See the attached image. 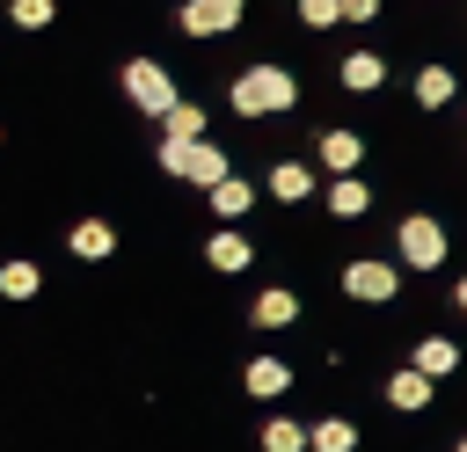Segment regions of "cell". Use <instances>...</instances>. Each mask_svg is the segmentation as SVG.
Returning <instances> with one entry per match:
<instances>
[{"label": "cell", "instance_id": "cell-1", "mask_svg": "<svg viewBox=\"0 0 467 452\" xmlns=\"http://www.w3.org/2000/svg\"><path fill=\"white\" fill-rule=\"evenodd\" d=\"M299 73L292 66H277V58H255V66H241L234 80H226V109L234 117H248V124H263V117H292L299 109Z\"/></svg>", "mask_w": 467, "mask_h": 452}, {"label": "cell", "instance_id": "cell-2", "mask_svg": "<svg viewBox=\"0 0 467 452\" xmlns=\"http://www.w3.org/2000/svg\"><path fill=\"white\" fill-rule=\"evenodd\" d=\"M153 160H161V175H175V182H190V190H219V182L234 175V153H226L219 139H197V146L161 139V146H153Z\"/></svg>", "mask_w": 467, "mask_h": 452}, {"label": "cell", "instance_id": "cell-3", "mask_svg": "<svg viewBox=\"0 0 467 452\" xmlns=\"http://www.w3.org/2000/svg\"><path fill=\"white\" fill-rule=\"evenodd\" d=\"M394 255H401V270H409V277L445 270V255H452L445 219H438V211H401V226H394Z\"/></svg>", "mask_w": 467, "mask_h": 452}, {"label": "cell", "instance_id": "cell-4", "mask_svg": "<svg viewBox=\"0 0 467 452\" xmlns=\"http://www.w3.org/2000/svg\"><path fill=\"white\" fill-rule=\"evenodd\" d=\"M117 95H124L139 117H153V124L182 102V87H175V73H168L161 58H124V66H117Z\"/></svg>", "mask_w": 467, "mask_h": 452}, {"label": "cell", "instance_id": "cell-5", "mask_svg": "<svg viewBox=\"0 0 467 452\" xmlns=\"http://www.w3.org/2000/svg\"><path fill=\"white\" fill-rule=\"evenodd\" d=\"M336 284H343V299H358V306H394V299H401V255H350V262L336 270Z\"/></svg>", "mask_w": 467, "mask_h": 452}, {"label": "cell", "instance_id": "cell-6", "mask_svg": "<svg viewBox=\"0 0 467 452\" xmlns=\"http://www.w3.org/2000/svg\"><path fill=\"white\" fill-rule=\"evenodd\" d=\"M241 22H248V0H182V7H175V29H182V36H197V44L234 36Z\"/></svg>", "mask_w": 467, "mask_h": 452}, {"label": "cell", "instance_id": "cell-7", "mask_svg": "<svg viewBox=\"0 0 467 452\" xmlns=\"http://www.w3.org/2000/svg\"><path fill=\"white\" fill-rule=\"evenodd\" d=\"M452 95H460V73H452L445 58H431V66H416V73H409V102H416V109H431V117H438V109H452Z\"/></svg>", "mask_w": 467, "mask_h": 452}, {"label": "cell", "instance_id": "cell-8", "mask_svg": "<svg viewBox=\"0 0 467 452\" xmlns=\"http://www.w3.org/2000/svg\"><path fill=\"white\" fill-rule=\"evenodd\" d=\"M336 87H350V95H379L387 87V51H343L336 58Z\"/></svg>", "mask_w": 467, "mask_h": 452}, {"label": "cell", "instance_id": "cell-9", "mask_svg": "<svg viewBox=\"0 0 467 452\" xmlns=\"http://www.w3.org/2000/svg\"><path fill=\"white\" fill-rule=\"evenodd\" d=\"M314 160H321L328 175H358V168H365V131H343V124H328V131L314 139Z\"/></svg>", "mask_w": 467, "mask_h": 452}, {"label": "cell", "instance_id": "cell-10", "mask_svg": "<svg viewBox=\"0 0 467 452\" xmlns=\"http://www.w3.org/2000/svg\"><path fill=\"white\" fill-rule=\"evenodd\" d=\"M66 255H73V262H109V255H117V226L95 219V211L73 219V226H66Z\"/></svg>", "mask_w": 467, "mask_h": 452}, {"label": "cell", "instance_id": "cell-11", "mask_svg": "<svg viewBox=\"0 0 467 452\" xmlns=\"http://www.w3.org/2000/svg\"><path fill=\"white\" fill-rule=\"evenodd\" d=\"M204 262H212V270H219V277H241V270H248V262H255V241H248V233H241V226H219V233H212V241H204Z\"/></svg>", "mask_w": 467, "mask_h": 452}, {"label": "cell", "instance_id": "cell-12", "mask_svg": "<svg viewBox=\"0 0 467 452\" xmlns=\"http://www.w3.org/2000/svg\"><path fill=\"white\" fill-rule=\"evenodd\" d=\"M306 306H299V292L292 284H270V292H255V306H248V321L263 328V335H277V328H292Z\"/></svg>", "mask_w": 467, "mask_h": 452}, {"label": "cell", "instance_id": "cell-13", "mask_svg": "<svg viewBox=\"0 0 467 452\" xmlns=\"http://www.w3.org/2000/svg\"><path fill=\"white\" fill-rule=\"evenodd\" d=\"M241 386H248L255 401H285V394H292V365L263 350V357H248V365H241Z\"/></svg>", "mask_w": 467, "mask_h": 452}, {"label": "cell", "instance_id": "cell-14", "mask_svg": "<svg viewBox=\"0 0 467 452\" xmlns=\"http://www.w3.org/2000/svg\"><path fill=\"white\" fill-rule=\"evenodd\" d=\"M431 394H438V379H431V372H416V365L387 372V408H401V416H423V408H431Z\"/></svg>", "mask_w": 467, "mask_h": 452}, {"label": "cell", "instance_id": "cell-15", "mask_svg": "<svg viewBox=\"0 0 467 452\" xmlns=\"http://www.w3.org/2000/svg\"><path fill=\"white\" fill-rule=\"evenodd\" d=\"M263 190H270L277 204H306V197H314V160H270Z\"/></svg>", "mask_w": 467, "mask_h": 452}, {"label": "cell", "instance_id": "cell-16", "mask_svg": "<svg viewBox=\"0 0 467 452\" xmlns=\"http://www.w3.org/2000/svg\"><path fill=\"white\" fill-rule=\"evenodd\" d=\"M204 204H212L219 226H241V219L255 211V182H248V175H226L219 190H204Z\"/></svg>", "mask_w": 467, "mask_h": 452}, {"label": "cell", "instance_id": "cell-17", "mask_svg": "<svg viewBox=\"0 0 467 452\" xmlns=\"http://www.w3.org/2000/svg\"><path fill=\"white\" fill-rule=\"evenodd\" d=\"M321 204H328V219H365V211H372V182H365V175H336V182L321 190Z\"/></svg>", "mask_w": 467, "mask_h": 452}, {"label": "cell", "instance_id": "cell-18", "mask_svg": "<svg viewBox=\"0 0 467 452\" xmlns=\"http://www.w3.org/2000/svg\"><path fill=\"white\" fill-rule=\"evenodd\" d=\"M409 365H416V372H431V379H452V372H460V343H452V335H416Z\"/></svg>", "mask_w": 467, "mask_h": 452}, {"label": "cell", "instance_id": "cell-19", "mask_svg": "<svg viewBox=\"0 0 467 452\" xmlns=\"http://www.w3.org/2000/svg\"><path fill=\"white\" fill-rule=\"evenodd\" d=\"M255 445H263V452H314V423H292V416H270V423L255 430Z\"/></svg>", "mask_w": 467, "mask_h": 452}, {"label": "cell", "instance_id": "cell-20", "mask_svg": "<svg viewBox=\"0 0 467 452\" xmlns=\"http://www.w3.org/2000/svg\"><path fill=\"white\" fill-rule=\"evenodd\" d=\"M36 292H44V270H36L29 255H7V262H0V299L22 306V299H36Z\"/></svg>", "mask_w": 467, "mask_h": 452}, {"label": "cell", "instance_id": "cell-21", "mask_svg": "<svg viewBox=\"0 0 467 452\" xmlns=\"http://www.w3.org/2000/svg\"><path fill=\"white\" fill-rule=\"evenodd\" d=\"M161 139H175V146H197V139H204V102H190V95H182V102L161 117Z\"/></svg>", "mask_w": 467, "mask_h": 452}, {"label": "cell", "instance_id": "cell-22", "mask_svg": "<svg viewBox=\"0 0 467 452\" xmlns=\"http://www.w3.org/2000/svg\"><path fill=\"white\" fill-rule=\"evenodd\" d=\"M314 452H358V423L350 416H321L314 423Z\"/></svg>", "mask_w": 467, "mask_h": 452}, {"label": "cell", "instance_id": "cell-23", "mask_svg": "<svg viewBox=\"0 0 467 452\" xmlns=\"http://www.w3.org/2000/svg\"><path fill=\"white\" fill-rule=\"evenodd\" d=\"M7 22L15 29H51L58 22V0H7Z\"/></svg>", "mask_w": 467, "mask_h": 452}, {"label": "cell", "instance_id": "cell-24", "mask_svg": "<svg viewBox=\"0 0 467 452\" xmlns=\"http://www.w3.org/2000/svg\"><path fill=\"white\" fill-rule=\"evenodd\" d=\"M343 22V0H299V29H336Z\"/></svg>", "mask_w": 467, "mask_h": 452}, {"label": "cell", "instance_id": "cell-25", "mask_svg": "<svg viewBox=\"0 0 467 452\" xmlns=\"http://www.w3.org/2000/svg\"><path fill=\"white\" fill-rule=\"evenodd\" d=\"M343 22H350V29H365V22H379V0H343Z\"/></svg>", "mask_w": 467, "mask_h": 452}, {"label": "cell", "instance_id": "cell-26", "mask_svg": "<svg viewBox=\"0 0 467 452\" xmlns=\"http://www.w3.org/2000/svg\"><path fill=\"white\" fill-rule=\"evenodd\" d=\"M452 299H460V313H467V277H460V284H452Z\"/></svg>", "mask_w": 467, "mask_h": 452}, {"label": "cell", "instance_id": "cell-27", "mask_svg": "<svg viewBox=\"0 0 467 452\" xmlns=\"http://www.w3.org/2000/svg\"><path fill=\"white\" fill-rule=\"evenodd\" d=\"M452 452H467V437H460V445H452Z\"/></svg>", "mask_w": 467, "mask_h": 452}, {"label": "cell", "instance_id": "cell-28", "mask_svg": "<svg viewBox=\"0 0 467 452\" xmlns=\"http://www.w3.org/2000/svg\"><path fill=\"white\" fill-rule=\"evenodd\" d=\"M0 139H7V131H0Z\"/></svg>", "mask_w": 467, "mask_h": 452}]
</instances>
